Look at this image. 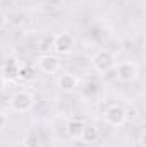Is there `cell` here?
Returning <instances> with one entry per match:
<instances>
[{
  "label": "cell",
  "mask_w": 146,
  "mask_h": 147,
  "mask_svg": "<svg viewBox=\"0 0 146 147\" xmlns=\"http://www.w3.org/2000/svg\"><path fill=\"white\" fill-rule=\"evenodd\" d=\"M91 65L96 72L105 74L112 70L115 67V55L110 50H100L95 53V57L91 58Z\"/></svg>",
  "instance_id": "1"
},
{
  "label": "cell",
  "mask_w": 146,
  "mask_h": 147,
  "mask_svg": "<svg viewBox=\"0 0 146 147\" xmlns=\"http://www.w3.org/2000/svg\"><path fill=\"white\" fill-rule=\"evenodd\" d=\"M33 105H35V98L28 91H19L10 99V110L16 113H26L33 108Z\"/></svg>",
  "instance_id": "2"
},
{
  "label": "cell",
  "mask_w": 146,
  "mask_h": 147,
  "mask_svg": "<svg viewBox=\"0 0 146 147\" xmlns=\"http://www.w3.org/2000/svg\"><path fill=\"white\" fill-rule=\"evenodd\" d=\"M127 120V111L120 105H112L105 111V121L112 127H122Z\"/></svg>",
  "instance_id": "3"
},
{
  "label": "cell",
  "mask_w": 146,
  "mask_h": 147,
  "mask_svg": "<svg viewBox=\"0 0 146 147\" xmlns=\"http://www.w3.org/2000/svg\"><path fill=\"white\" fill-rule=\"evenodd\" d=\"M117 79L120 80V82H132V80H136V77H138V65L134 63V62H120L119 65H117Z\"/></svg>",
  "instance_id": "4"
},
{
  "label": "cell",
  "mask_w": 146,
  "mask_h": 147,
  "mask_svg": "<svg viewBox=\"0 0 146 147\" xmlns=\"http://www.w3.org/2000/svg\"><path fill=\"white\" fill-rule=\"evenodd\" d=\"M72 46H74V38H72V34H69V33H59L57 36L52 39V48H53V51L59 53V55L69 53V51L72 50Z\"/></svg>",
  "instance_id": "5"
},
{
  "label": "cell",
  "mask_w": 146,
  "mask_h": 147,
  "mask_svg": "<svg viewBox=\"0 0 146 147\" xmlns=\"http://www.w3.org/2000/svg\"><path fill=\"white\" fill-rule=\"evenodd\" d=\"M38 67L45 74H55L60 69V60L55 55H41L38 58Z\"/></svg>",
  "instance_id": "6"
},
{
  "label": "cell",
  "mask_w": 146,
  "mask_h": 147,
  "mask_svg": "<svg viewBox=\"0 0 146 147\" xmlns=\"http://www.w3.org/2000/svg\"><path fill=\"white\" fill-rule=\"evenodd\" d=\"M59 87H60V91H64V92H72L77 89V79H76V75L74 74H69V72H64L60 77H59Z\"/></svg>",
  "instance_id": "7"
},
{
  "label": "cell",
  "mask_w": 146,
  "mask_h": 147,
  "mask_svg": "<svg viewBox=\"0 0 146 147\" xmlns=\"http://www.w3.org/2000/svg\"><path fill=\"white\" fill-rule=\"evenodd\" d=\"M83 130H84V123H83L81 120L72 118V120H69V121H67V128H65V132H67V135H69L71 139L79 140V139H81Z\"/></svg>",
  "instance_id": "8"
},
{
  "label": "cell",
  "mask_w": 146,
  "mask_h": 147,
  "mask_svg": "<svg viewBox=\"0 0 146 147\" xmlns=\"http://www.w3.org/2000/svg\"><path fill=\"white\" fill-rule=\"evenodd\" d=\"M96 139H98V128L96 127H86L84 125V130H83V134H81V142H84V144H93V142H96Z\"/></svg>",
  "instance_id": "9"
},
{
  "label": "cell",
  "mask_w": 146,
  "mask_h": 147,
  "mask_svg": "<svg viewBox=\"0 0 146 147\" xmlns=\"http://www.w3.org/2000/svg\"><path fill=\"white\" fill-rule=\"evenodd\" d=\"M17 70H19V63H17L16 60H10V62H7V63L2 67V74H3V77H5L7 80L17 79Z\"/></svg>",
  "instance_id": "10"
},
{
  "label": "cell",
  "mask_w": 146,
  "mask_h": 147,
  "mask_svg": "<svg viewBox=\"0 0 146 147\" xmlns=\"http://www.w3.org/2000/svg\"><path fill=\"white\" fill-rule=\"evenodd\" d=\"M35 77V72L29 65H19V70H17V79L21 80H31Z\"/></svg>",
  "instance_id": "11"
},
{
  "label": "cell",
  "mask_w": 146,
  "mask_h": 147,
  "mask_svg": "<svg viewBox=\"0 0 146 147\" xmlns=\"http://www.w3.org/2000/svg\"><path fill=\"white\" fill-rule=\"evenodd\" d=\"M7 22H9V19H7V16H5L3 12H0V31H3V29H5V26H7Z\"/></svg>",
  "instance_id": "12"
},
{
  "label": "cell",
  "mask_w": 146,
  "mask_h": 147,
  "mask_svg": "<svg viewBox=\"0 0 146 147\" xmlns=\"http://www.w3.org/2000/svg\"><path fill=\"white\" fill-rule=\"evenodd\" d=\"M7 82H9V80H7L3 75H0V92H3V91L7 89Z\"/></svg>",
  "instance_id": "13"
},
{
  "label": "cell",
  "mask_w": 146,
  "mask_h": 147,
  "mask_svg": "<svg viewBox=\"0 0 146 147\" xmlns=\"http://www.w3.org/2000/svg\"><path fill=\"white\" fill-rule=\"evenodd\" d=\"M5 125H7V116L0 111V130H2V128H5Z\"/></svg>",
  "instance_id": "14"
}]
</instances>
